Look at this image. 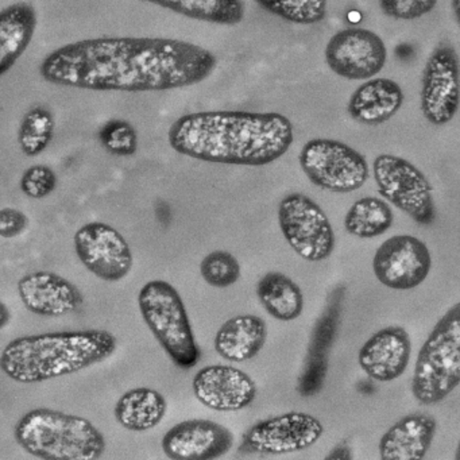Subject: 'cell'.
Returning <instances> with one entry per match:
<instances>
[{
	"label": "cell",
	"instance_id": "obj_1",
	"mask_svg": "<svg viewBox=\"0 0 460 460\" xmlns=\"http://www.w3.org/2000/svg\"><path fill=\"white\" fill-rule=\"evenodd\" d=\"M217 58L200 45L163 37H98L63 45L39 71L58 87L96 93H161L208 79Z\"/></svg>",
	"mask_w": 460,
	"mask_h": 460
},
{
	"label": "cell",
	"instance_id": "obj_2",
	"mask_svg": "<svg viewBox=\"0 0 460 460\" xmlns=\"http://www.w3.org/2000/svg\"><path fill=\"white\" fill-rule=\"evenodd\" d=\"M293 139L292 122L279 112H192L180 117L168 133L179 155L225 165H269L290 149Z\"/></svg>",
	"mask_w": 460,
	"mask_h": 460
},
{
	"label": "cell",
	"instance_id": "obj_3",
	"mask_svg": "<svg viewBox=\"0 0 460 460\" xmlns=\"http://www.w3.org/2000/svg\"><path fill=\"white\" fill-rule=\"evenodd\" d=\"M117 347V338L104 330L21 336L4 347L0 368L13 381L39 384L104 362Z\"/></svg>",
	"mask_w": 460,
	"mask_h": 460
},
{
	"label": "cell",
	"instance_id": "obj_4",
	"mask_svg": "<svg viewBox=\"0 0 460 460\" xmlns=\"http://www.w3.org/2000/svg\"><path fill=\"white\" fill-rule=\"evenodd\" d=\"M14 438L28 454L44 460H96L106 451L104 436L90 420L49 408L23 414Z\"/></svg>",
	"mask_w": 460,
	"mask_h": 460
},
{
	"label": "cell",
	"instance_id": "obj_5",
	"mask_svg": "<svg viewBox=\"0 0 460 460\" xmlns=\"http://www.w3.org/2000/svg\"><path fill=\"white\" fill-rule=\"evenodd\" d=\"M460 384V304L438 320L414 366L411 393L421 405H435Z\"/></svg>",
	"mask_w": 460,
	"mask_h": 460
},
{
	"label": "cell",
	"instance_id": "obj_6",
	"mask_svg": "<svg viewBox=\"0 0 460 460\" xmlns=\"http://www.w3.org/2000/svg\"><path fill=\"white\" fill-rule=\"evenodd\" d=\"M142 319L174 365L190 368L198 365L200 349L181 296L163 279H153L139 290Z\"/></svg>",
	"mask_w": 460,
	"mask_h": 460
},
{
	"label": "cell",
	"instance_id": "obj_7",
	"mask_svg": "<svg viewBox=\"0 0 460 460\" xmlns=\"http://www.w3.org/2000/svg\"><path fill=\"white\" fill-rule=\"evenodd\" d=\"M298 163L309 181L322 190L349 193L367 181L370 169L365 155L335 139H311L304 145Z\"/></svg>",
	"mask_w": 460,
	"mask_h": 460
},
{
	"label": "cell",
	"instance_id": "obj_8",
	"mask_svg": "<svg viewBox=\"0 0 460 460\" xmlns=\"http://www.w3.org/2000/svg\"><path fill=\"white\" fill-rule=\"evenodd\" d=\"M379 195L422 226L435 220L432 187L413 164L394 155H379L373 164Z\"/></svg>",
	"mask_w": 460,
	"mask_h": 460
},
{
	"label": "cell",
	"instance_id": "obj_9",
	"mask_svg": "<svg viewBox=\"0 0 460 460\" xmlns=\"http://www.w3.org/2000/svg\"><path fill=\"white\" fill-rule=\"evenodd\" d=\"M282 235L296 254L309 262H319L332 254L335 233L325 212L303 193H290L279 206Z\"/></svg>",
	"mask_w": 460,
	"mask_h": 460
},
{
	"label": "cell",
	"instance_id": "obj_10",
	"mask_svg": "<svg viewBox=\"0 0 460 460\" xmlns=\"http://www.w3.org/2000/svg\"><path fill=\"white\" fill-rule=\"evenodd\" d=\"M460 103L459 58L449 42L433 49L422 72V115L433 126H446L457 114Z\"/></svg>",
	"mask_w": 460,
	"mask_h": 460
},
{
	"label": "cell",
	"instance_id": "obj_11",
	"mask_svg": "<svg viewBox=\"0 0 460 460\" xmlns=\"http://www.w3.org/2000/svg\"><path fill=\"white\" fill-rule=\"evenodd\" d=\"M74 244L80 262L102 281H122L133 270L130 244L117 228L107 223L82 226L75 234Z\"/></svg>",
	"mask_w": 460,
	"mask_h": 460
},
{
	"label": "cell",
	"instance_id": "obj_12",
	"mask_svg": "<svg viewBox=\"0 0 460 460\" xmlns=\"http://www.w3.org/2000/svg\"><path fill=\"white\" fill-rule=\"evenodd\" d=\"M324 433L322 422L303 411H289L255 422L243 436L239 452L285 455L304 451Z\"/></svg>",
	"mask_w": 460,
	"mask_h": 460
},
{
	"label": "cell",
	"instance_id": "obj_13",
	"mask_svg": "<svg viewBox=\"0 0 460 460\" xmlns=\"http://www.w3.org/2000/svg\"><path fill=\"white\" fill-rule=\"evenodd\" d=\"M386 60L384 40L368 29H343L333 34L325 47V63L341 79H373L385 68Z\"/></svg>",
	"mask_w": 460,
	"mask_h": 460
},
{
	"label": "cell",
	"instance_id": "obj_14",
	"mask_svg": "<svg viewBox=\"0 0 460 460\" xmlns=\"http://www.w3.org/2000/svg\"><path fill=\"white\" fill-rule=\"evenodd\" d=\"M432 266L429 249L416 236L397 235L385 241L373 258L376 279L393 290H411L427 279Z\"/></svg>",
	"mask_w": 460,
	"mask_h": 460
},
{
	"label": "cell",
	"instance_id": "obj_15",
	"mask_svg": "<svg viewBox=\"0 0 460 460\" xmlns=\"http://www.w3.org/2000/svg\"><path fill=\"white\" fill-rule=\"evenodd\" d=\"M196 398L217 411H238L254 402L257 385L252 376L233 366H207L192 381Z\"/></svg>",
	"mask_w": 460,
	"mask_h": 460
},
{
	"label": "cell",
	"instance_id": "obj_16",
	"mask_svg": "<svg viewBox=\"0 0 460 460\" xmlns=\"http://www.w3.org/2000/svg\"><path fill=\"white\" fill-rule=\"evenodd\" d=\"M228 428L211 420H187L168 430L163 438L164 454L173 460H214L233 448Z\"/></svg>",
	"mask_w": 460,
	"mask_h": 460
},
{
	"label": "cell",
	"instance_id": "obj_17",
	"mask_svg": "<svg viewBox=\"0 0 460 460\" xmlns=\"http://www.w3.org/2000/svg\"><path fill=\"white\" fill-rule=\"evenodd\" d=\"M18 295L31 314L45 317L64 316L83 304L76 285L53 271L39 270L18 281Z\"/></svg>",
	"mask_w": 460,
	"mask_h": 460
},
{
	"label": "cell",
	"instance_id": "obj_18",
	"mask_svg": "<svg viewBox=\"0 0 460 460\" xmlns=\"http://www.w3.org/2000/svg\"><path fill=\"white\" fill-rule=\"evenodd\" d=\"M411 341L405 328L392 325L374 333L359 349L360 367L374 381L390 382L405 373Z\"/></svg>",
	"mask_w": 460,
	"mask_h": 460
},
{
	"label": "cell",
	"instance_id": "obj_19",
	"mask_svg": "<svg viewBox=\"0 0 460 460\" xmlns=\"http://www.w3.org/2000/svg\"><path fill=\"white\" fill-rule=\"evenodd\" d=\"M343 296L344 287L339 285L328 296L324 312L314 325L305 365L298 384V392L303 397L317 394L324 384L328 371V354L338 331Z\"/></svg>",
	"mask_w": 460,
	"mask_h": 460
},
{
	"label": "cell",
	"instance_id": "obj_20",
	"mask_svg": "<svg viewBox=\"0 0 460 460\" xmlns=\"http://www.w3.org/2000/svg\"><path fill=\"white\" fill-rule=\"evenodd\" d=\"M438 430L435 417L424 411L406 414L390 427L379 440L382 460H422Z\"/></svg>",
	"mask_w": 460,
	"mask_h": 460
},
{
	"label": "cell",
	"instance_id": "obj_21",
	"mask_svg": "<svg viewBox=\"0 0 460 460\" xmlns=\"http://www.w3.org/2000/svg\"><path fill=\"white\" fill-rule=\"evenodd\" d=\"M402 103V88L394 80L368 79L349 96L347 111L360 125L376 126L392 119Z\"/></svg>",
	"mask_w": 460,
	"mask_h": 460
},
{
	"label": "cell",
	"instance_id": "obj_22",
	"mask_svg": "<svg viewBox=\"0 0 460 460\" xmlns=\"http://www.w3.org/2000/svg\"><path fill=\"white\" fill-rule=\"evenodd\" d=\"M39 25L36 7L17 2L0 10V77L9 74L33 41Z\"/></svg>",
	"mask_w": 460,
	"mask_h": 460
},
{
	"label": "cell",
	"instance_id": "obj_23",
	"mask_svg": "<svg viewBox=\"0 0 460 460\" xmlns=\"http://www.w3.org/2000/svg\"><path fill=\"white\" fill-rule=\"evenodd\" d=\"M268 338L262 317L239 314L231 317L215 335V349L230 362H246L260 354Z\"/></svg>",
	"mask_w": 460,
	"mask_h": 460
},
{
	"label": "cell",
	"instance_id": "obj_24",
	"mask_svg": "<svg viewBox=\"0 0 460 460\" xmlns=\"http://www.w3.org/2000/svg\"><path fill=\"white\" fill-rule=\"evenodd\" d=\"M166 409L168 402L160 392L150 387H136L118 400L114 414L125 429L146 432L163 421Z\"/></svg>",
	"mask_w": 460,
	"mask_h": 460
},
{
	"label": "cell",
	"instance_id": "obj_25",
	"mask_svg": "<svg viewBox=\"0 0 460 460\" xmlns=\"http://www.w3.org/2000/svg\"><path fill=\"white\" fill-rule=\"evenodd\" d=\"M257 297L263 309L279 322H292L303 314L300 287L279 271H269L258 281Z\"/></svg>",
	"mask_w": 460,
	"mask_h": 460
},
{
	"label": "cell",
	"instance_id": "obj_26",
	"mask_svg": "<svg viewBox=\"0 0 460 460\" xmlns=\"http://www.w3.org/2000/svg\"><path fill=\"white\" fill-rule=\"evenodd\" d=\"M190 20L215 25L235 26L246 13L243 0H142Z\"/></svg>",
	"mask_w": 460,
	"mask_h": 460
},
{
	"label": "cell",
	"instance_id": "obj_27",
	"mask_svg": "<svg viewBox=\"0 0 460 460\" xmlns=\"http://www.w3.org/2000/svg\"><path fill=\"white\" fill-rule=\"evenodd\" d=\"M394 222L389 204L378 198L359 199L352 204L344 217V228L349 235L360 239L384 235Z\"/></svg>",
	"mask_w": 460,
	"mask_h": 460
},
{
	"label": "cell",
	"instance_id": "obj_28",
	"mask_svg": "<svg viewBox=\"0 0 460 460\" xmlns=\"http://www.w3.org/2000/svg\"><path fill=\"white\" fill-rule=\"evenodd\" d=\"M52 111L44 106L31 107L23 115L18 128V144L26 157H37L49 147L55 137Z\"/></svg>",
	"mask_w": 460,
	"mask_h": 460
},
{
	"label": "cell",
	"instance_id": "obj_29",
	"mask_svg": "<svg viewBox=\"0 0 460 460\" xmlns=\"http://www.w3.org/2000/svg\"><path fill=\"white\" fill-rule=\"evenodd\" d=\"M255 4L296 25H316L327 17V0H255Z\"/></svg>",
	"mask_w": 460,
	"mask_h": 460
},
{
	"label": "cell",
	"instance_id": "obj_30",
	"mask_svg": "<svg viewBox=\"0 0 460 460\" xmlns=\"http://www.w3.org/2000/svg\"><path fill=\"white\" fill-rule=\"evenodd\" d=\"M98 137L103 149L117 157H131L138 150V134L128 120H109L102 126Z\"/></svg>",
	"mask_w": 460,
	"mask_h": 460
},
{
	"label": "cell",
	"instance_id": "obj_31",
	"mask_svg": "<svg viewBox=\"0 0 460 460\" xmlns=\"http://www.w3.org/2000/svg\"><path fill=\"white\" fill-rule=\"evenodd\" d=\"M200 273L211 287L228 288L241 277V265L231 252L217 250L201 261Z\"/></svg>",
	"mask_w": 460,
	"mask_h": 460
},
{
	"label": "cell",
	"instance_id": "obj_32",
	"mask_svg": "<svg viewBox=\"0 0 460 460\" xmlns=\"http://www.w3.org/2000/svg\"><path fill=\"white\" fill-rule=\"evenodd\" d=\"M58 182V174L50 166L34 165L21 177L20 188L26 198L41 200L55 192Z\"/></svg>",
	"mask_w": 460,
	"mask_h": 460
},
{
	"label": "cell",
	"instance_id": "obj_33",
	"mask_svg": "<svg viewBox=\"0 0 460 460\" xmlns=\"http://www.w3.org/2000/svg\"><path fill=\"white\" fill-rule=\"evenodd\" d=\"M438 0H378L379 9L386 17L398 21H414L429 14Z\"/></svg>",
	"mask_w": 460,
	"mask_h": 460
},
{
	"label": "cell",
	"instance_id": "obj_34",
	"mask_svg": "<svg viewBox=\"0 0 460 460\" xmlns=\"http://www.w3.org/2000/svg\"><path fill=\"white\" fill-rule=\"evenodd\" d=\"M28 226V217L20 209L10 207L0 209V238H17L25 233Z\"/></svg>",
	"mask_w": 460,
	"mask_h": 460
},
{
	"label": "cell",
	"instance_id": "obj_35",
	"mask_svg": "<svg viewBox=\"0 0 460 460\" xmlns=\"http://www.w3.org/2000/svg\"><path fill=\"white\" fill-rule=\"evenodd\" d=\"M351 449H349V447L347 446L346 443L339 444L338 447H335L333 448V451L331 452L330 455H328L327 459H351Z\"/></svg>",
	"mask_w": 460,
	"mask_h": 460
},
{
	"label": "cell",
	"instance_id": "obj_36",
	"mask_svg": "<svg viewBox=\"0 0 460 460\" xmlns=\"http://www.w3.org/2000/svg\"><path fill=\"white\" fill-rule=\"evenodd\" d=\"M452 12H454L455 20L459 22V6L460 0H451Z\"/></svg>",
	"mask_w": 460,
	"mask_h": 460
}]
</instances>
